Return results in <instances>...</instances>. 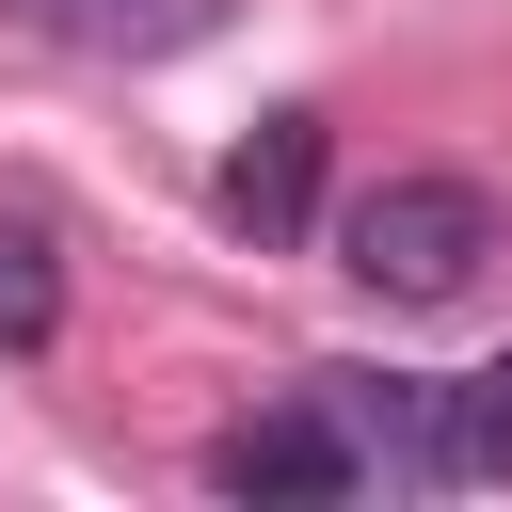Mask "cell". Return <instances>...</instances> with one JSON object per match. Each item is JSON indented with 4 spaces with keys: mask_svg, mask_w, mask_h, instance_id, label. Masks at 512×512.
<instances>
[{
    "mask_svg": "<svg viewBox=\"0 0 512 512\" xmlns=\"http://www.w3.org/2000/svg\"><path fill=\"white\" fill-rule=\"evenodd\" d=\"M480 256H496V192L480 176H384V192L336 208V272L368 304H464Z\"/></svg>",
    "mask_w": 512,
    "mask_h": 512,
    "instance_id": "1",
    "label": "cell"
},
{
    "mask_svg": "<svg viewBox=\"0 0 512 512\" xmlns=\"http://www.w3.org/2000/svg\"><path fill=\"white\" fill-rule=\"evenodd\" d=\"M208 496H272V512H304V496H368V448L336 432V400H288V416L208 432Z\"/></svg>",
    "mask_w": 512,
    "mask_h": 512,
    "instance_id": "2",
    "label": "cell"
},
{
    "mask_svg": "<svg viewBox=\"0 0 512 512\" xmlns=\"http://www.w3.org/2000/svg\"><path fill=\"white\" fill-rule=\"evenodd\" d=\"M320 144H336L320 112H256V128L224 144V176H208V208H224L240 240H304V224H320Z\"/></svg>",
    "mask_w": 512,
    "mask_h": 512,
    "instance_id": "3",
    "label": "cell"
},
{
    "mask_svg": "<svg viewBox=\"0 0 512 512\" xmlns=\"http://www.w3.org/2000/svg\"><path fill=\"white\" fill-rule=\"evenodd\" d=\"M32 32H64V48H96V64H160V48H208L224 32V0H16Z\"/></svg>",
    "mask_w": 512,
    "mask_h": 512,
    "instance_id": "4",
    "label": "cell"
},
{
    "mask_svg": "<svg viewBox=\"0 0 512 512\" xmlns=\"http://www.w3.org/2000/svg\"><path fill=\"white\" fill-rule=\"evenodd\" d=\"M64 336V256L32 224H0V352H48Z\"/></svg>",
    "mask_w": 512,
    "mask_h": 512,
    "instance_id": "5",
    "label": "cell"
}]
</instances>
